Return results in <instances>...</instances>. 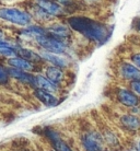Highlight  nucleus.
Here are the masks:
<instances>
[{
	"mask_svg": "<svg viewBox=\"0 0 140 151\" xmlns=\"http://www.w3.org/2000/svg\"><path fill=\"white\" fill-rule=\"evenodd\" d=\"M47 33H50L54 37H67L69 35V30L68 27L64 25V24H59V23H56V24H53V25H49L47 27Z\"/></svg>",
	"mask_w": 140,
	"mask_h": 151,
	"instance_id": "2eb2a0df",
	"label": "nucleus"
},
{
	"mask_svg": "<svg viewBox=\"0 0 140 151\" xmlns=\"http://www.w3.org/2000/svg\"><path fill=\"white\" fill-rule=\"evenodd\" d=\"M2 37H4V33L0 31V40H2Z\"/></svg>",
	"mask_w": 140,
	"mask_h": 151,
	"instance_id": "393cba45",
	"label": "nucleus"
},
{
	"mask_svg": "<svg viewBox=\"0 0 140 151\" xmlns=\"http://www.w3.org/2000/svg\"><path fill=\"white\" fill-rule=\"evenodd\" d=\"M117 100L126 107H135L139 104V100L137 95L129 90L121 89L117 92Z\"/></svg>",
	"mask_w": 140,
	"mask_h": 151,
	"instance_id": "39448f33",
	"label": "nucleus"
},
{
	"mask_svg": "<svg viewBox=\"0 0 140 151\" xmlns=\"http://www.w3.org/2000/svg\"><path fill=\"white\" fill-rule=\"evenodd\" d=\"M131 89L135 91L137 94L140 95V81H133L131 82Z\"/></svg>",
	"mask_w": 140,
	"mask_h": 151,
	"instance_id": "4be33fe9",
	"label": "nucleus"
},
{
	"mask_svg": "<svg viewBox=\"0 0 140 151\" xmlns=\"http://www.w3.org/2000/svg\"><path fill=\"white\" fill-rule=\"evenodd\" d=\"M38 6L41 7V9H43L46 13L52 15H59L64 13L62 8L59 6L58 4H54L50 1H45V0H41L38 2Z\"/></svg>",
	"mask_w": 140,
	"mask_h": 151,
	"instance_id": "ddd939ff",
	"label": "nucleus"
},
{
	"mask_svg": "<svg viewBox=\"0 0 140 151\" xmlns=\"http://www.w3.org/2000/svg\"><path fill=\"white\" fill-rule=\"evenodd\" d=\"M126 151H135V150H126Z\"/></svg>",
	"mask_w": 140,
	"mask_h": 151,
	"instance_id": "bb28decb",
	"label": "nucleus"
},
{
	"mask_svg": "<svg viewBox=\"0 0 140 151\" xmlns=\"http://www.w3.org/2000/svg\"><path fill=\"white\" fill-rule=\"evenodd\" d=\"M35 40L38 43V45L42 46L48 53L60 55V54L66 53V50H67L66 44L56 37H50L48 35H44V36H39Z\"/></svg>",
	"mask_w": 140,
	"mask_h": 151,
	"instance_id": "7ed1b4c3",
	"label": "nucleus"
},
{
	"mask_svg": "<svg viewBox=\"0 0 140 151\" xmlns=\"http://www.w3.org/2000/svg\"><path fill=\"white\" fill-rule=\"evenodd\" d=\"M33 84L36 86L37 89L47 91L49 93H54L57 91V84L53 83L50 80H48L46 77H43V76H34Z\"/></svg>",
	"mask_w": 140,
	"mask_h": 151,
	"instance_id": "1a4fd4ad",
	"label": "nucleus"
},
{
	"mask_svg": "<svg viewBox=\"0 0 140 151\" xmlns=\"http://www.w3.org/2000/svg\"><path fill=\"white\" fill-rule=\"evenodd\" d=\"M104 137H105V140L106 142L108 145H111V146H115V145H117V137H116V135H114V134H112V132H107V134H105L104 135Z\"/></svg>",
	"mask_w": 140,
	"mask_h": 151,
	"instance_id": "aec40b11",
	"label": "nucleus"
},
{
	"mask_svg": "<svg viewBox=\"0 0 140 151\" xmlns=\"http://www.w3.org/2000/svg\"><path fill=\"white\" fill-rule=\"evenodd\" d=\"M8 64L11 67L19 70H23V71H32L34 69V66L31 61H27L25 59H23L21 57H12L8 59Z\"/></svg>",
	"mask_w": 140,
	"mask_h": 151,
	"instance_id": "9b49d317",
	"label": "nucleus"
},
{
	"mask_svg": "<svg viewBox=\"0 0 140 151\" xmlns=\"http://www.w3.org/2000/svg\"><path fill=\"white\" fill-rule=\"evenodd\" d=\"M8 79H9V76H8L7 71H6L4 68H1V67H0V84L7 83Z\"/></svg>",
	"mask_w": 140,
	"mask_h": 151,
	"instance_id": "412c9836",
	"label": "nucleus"
},
{
	"mask_svg": "<svg viewBox=\"0 0 140 151\" xmlns=\"http://www.w3.org/2000/svg\"><path fill=\"white\" fill-rule=\"evenodd\" d=\"M138 151H140V139L138 141Z\"/></svg>",
	"mask_w": 140,
	"mask_h": 151,
	"instance_id": "a878e982",
	"label": "nucleus"
},
{
	"mask_svg": "<svg viewBox=\"0 0 140 151\" xmlns=\"http://www.w3.org/2000/svg\"><path fill=\"white\" fill-rule=\"evenodd\" d=\"M81 142L85 151H104L102 136L95 132L84 134L81 137Z\"/></svg>",
	"mask_w": 140,
	"mask_h": 151,
	"instance_id": "20e7f679",
	"label": "nucleus"
},
{
	"mask_svg": "<svg viewBox=\"0 0 140 151\" xmlns=\"http://www.w3.org/2000/svg\"><path fill=\"white\" fill-rule=\"evenodd\" d=\"M34 95L36 96L37 100H39V101L44 104V105L49 106V107L55 106L57 103H58L56 96H54L53 93H49L47 91L41 90V89H36L34 92Z\"/></svg>",
	"mask_w": 140,
	"mask_h": 151,
	"instance_id": "9d476101",
	"label": "nucleus"
},
{
	"mask_svg": "<svg viewBox=\"0 0 140 151\" xmlns=\"http://www.w3.org/2000/svg\"><path fill=\"white\" fill-rule=\"evenodd\" d=\"M43 59L47 60L48 63H50L52 65H54L55 67H58V68H65L67 66V60L62 58L61 56L57 55V54L53 53H48V52H44V53L41 54Z\"/></svg>",
	"mask_w": 140,
	"mask_h": 151,
	"instance_id": "f8f14e48",
	"label": "nucleus"
},
{
	"mask_svg": "<svg viewBox=\"0 0 140 151\" xmlns=\"http://www.w3.org/2000/svg\"><path fill=\"white\" fill-rule=\"evenodd\" d=\"M68 23L71 29L98 45L104 44L110 37V31L103 23L87 17H72L68 19Z\"/></svg>",
	"mask_w": 140,
	"mask_h": 151,
	"instance_id": "f257e3e1",
	"label": "nucleus"
},
{
	"mask_svg": "<svg viewBox=\"0 0 140 151\" xmlns=\"http://www.w3.org/2000/svg\"><path fill=\"white\" fill-rule=\"evenodd\" d=\"M121 73L126 79L133 81H140V69L135 65L125 63L121 66Z\"/></svg>",
	"mask_w": 140,
	"mask_h": 151,
	"instance_id": "6e6552de",
	"label": "nucleus"
},
{
	"mask_svg": "<svg viewBox=\"0 0 140 151\" xmlns=\"http://www.w3.org/2000/svg\"><path fill=\"white\" fill-rule=\"evenodd\" d=\"M19 49V47H14V45L7 42L4 40H0V55L4 57H12L17 56V50Z\"/></svg>",
	"mask_w": 140,
	"mask_h": 151,
	"instance_id": "dca6fc26",
	"label": "nucleus"
},
{
	"mask_svg": "<svg viewBox=\"0 0 140 151\" xmlns=\"http://www.w3.org/2000/svg\"><path fill=\"white\" fill-rule=\"evenodd\" d=\"M46 78L55 84H58L61 82V80L64 78V73H62L60 68L52 66V67H48L46 69Z\"/></svg>",
	"mask_w": 140,
	"mask_h": 151,
	"instance_id": "f3484780",
	"label": "nucleus"
},
{
	"mask_svg": "<svg viewBox=\"0 0 140 151\" xmlns=\"http://www.w3.org/2000/svg\"><path fill=\"white\" fill-rule=\"evenodd\" d=\"M105 151H110V150H105Z\"/></svg>",
	"mask_w": 140,
	"mask_h": 151,
	"instance_id": "c85d7f7f",
	"label": "nucleus"
},
{
	"mask_svg": "<svg viewBox=\"0 0 140 151\" xmlns=\"http://www.w3.org/2000/svg\"><path fill=\"white\" fill-rule=\"evenodd\" d=\"M46 136L49 139V141L52 142V146L54 147V150L56 151H72L70 149L67 142H65L64 140L61 139V137L57 134L55 130L52 129H47L46 130Z\"/></svg>",
	"mask_w": 140,
	"mask_h": 151,
	"instance_id": "423d86ee",
	"label": "nucleus"
},
{
	"mask_svg": "<svg viewBox=\"0 0 140 151\" xmlns=\"http://www.w3.org/2000/svg\"><path fill=\"white\" fill-rule=\"evenodd\" d=\"M131 60H133L134 65H136V67L140 68V54H135L131 57Z\"/></svg>",
	"mask_w": 140,
	"mask_h": 151,
	"instance_id": "5701e85b",
	"label": "nucleus"
},
{
	"mask_svg": "<svg viewBox=\"0 0 140 151\" xmlns=\"http://www.w3.org/2000/svg\"><path fill=\"white\" fill-rule=\"evenodd\" d=\"M121 125L128 132H138L140 129V117L131 114L123 115L121 117Z\"/></svg>",
	"mask_w": 140,
	"mask_h": 151,
	"instance_id": "0eeeda50",
	"label": "nucleus"
},
{
	"mask_svg": "<svg viewBox=\"0 0 140 151\" xmlns=\"http://www.w3.org/2000/svg\"><path fill=\"white\" fill-rule=\"evenodd\" d=\"M0 19L22 27L31 23V15L18 8H0Z\"/></svg>",
	"mask_w": 140,
	"mask_h": 151,
	"instance_id": "f03ea898",
	"label": "nucleus"
},
{
	"mask_svg": "<svg viewBox=\"0 0 140 151\" xmlns=\"http://www.w3.org/2000/svg\"><path fill=\"white\" fill-rule=\"evenodd\" d=\"M8 76H11L12 78L19 80V81H22V82H27V83H33V80H34V76H31L29 73H27L23 70H19V69L15 68H10L7 70Z\"/></svg>",
	"mask_w": 140,
	"mask_h": 151,
	"instance_id": "4468645a",
	"label": "nucleus"
},
{
	"mask_svg": "<svg viewBox=\"0 0 140 151\" xmlns=\"http://www.w3.org/2000/svg\"><path fill=\"white\" fill-rule=\"evenodd\" d=\"M52 151H56V150H52Z\"/></svg>",
	"mask_w": 140,
	"mask_h": 151,
	"instance_id": "cd10ccee",
	"label": "nucleus"
},
{
	"mask_svg": "<svg viewBox=\"0 0 140 151\" xmlns=\"http://www.w3.org/2000/svg\"><path fill=\"white\" fill-rule=\"evenodd\" d=\"M24 34L29 35V36H32L34 38H37L39 36H44V35H47V31L43 30L42 27H36V25H31L27 29L24 30Z\"/></svg>",
	"mask_w": 140,
	"mask_h": 151,
	"instance_id": "6ab92c4d",
	"label": "nucleus"
},
{
	"mask_svg": "<svg viewBox=\"0 0 140 151\" xmlns=\"http://www.w3.org/2000/svg\"><path fill=\"white\" fill-rule=\"evenodd\" d=\"M17 54L21 58H23V59H25L27 61H31V63H33V61H39L41 59H43L41 55H38L37 53H35L33 50L27 48H19L17 50Z\"/></svg>",
	"mask_w": 140,
	"mask_h": 151,
	"instance_id": "a211bd4d",
	"label": "nucleus"
},
{
	"mask_svg": "<svg viewBox=\"0 0 140 151\" xmlns=\"http://www.w3.org/2000/svg\"><path fill=\"white\" fill-rule=\"evenodd\" d=\"M137 29H138V31H140V21H138V23H137Z\"/></svg>",
	"mask_w": 140,
	"mask_h": 151,
	"instance_id": "b1692460",
	"label": "nucleus"
}]
</instances>
